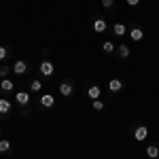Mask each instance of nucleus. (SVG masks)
Here are the masks:
<instances>
[{"instance_id": "1", "label": "nucleus", "mask_w": 159, "mask_h": 159, "mask_svg": "<svg viewBox=\"0 0 159 159\" xmlns=\"http://www.w3.org/2000/svg\"><path fill=\"white\" fill-rule=\"evenodd\" d=\"M38 70H40V74H43V76H51L55 68H53V64H51V61L45 60V61H40V64H38Z\"/></svg>"}, {"instance_id": "2", "label": "nucleus", "mask_w": 159, "mask_h": 159, "mask_svg": "<svg viewBox=\"0 0 159 159\" xmlns=\"http://www.w3.org/2000/svg\"><path fill=\"white\" fill-rule=\"evenodd\" d=\"M129 36H132V40L138 43V40H142V38H144V30H142L140 25H134V28L129 30Z\"/></svg>"}, {"instance_id": "3", "label": "nucleus", "mask_w": 159, "mask_h": 159, "mask_svg": "<svg viewBox=\"0 0 159 159\" xmlns=\"http://www.w3.org/2000/svg\"><path fill=\"white\" fill-rule=\"evenodd\" d=\"M55 104V96H51V93H45V96H40V106H45V108H51Z\"/></svg>"}, {"instance_id": "4", "label": "nucleus", "mask_w": 159, "mask_h": 159, "mask_svg": "<svg viewBox=\"0 0 159 159\" xmlns=\"http://www.w3.org/2000/svg\"><path fill=\"white\" fill-rule=\"evenodd\" d=\"M121 87H123V81H121V79H110V81H108V91H112V93L121 91Z\"/></svg>"}, {"instance_id": "5", "label": "nucleus", "mask_w": 159, "mask_h": 159, "mask_svg": "<svg viewBox=\"0 0 159 159\" xmlns=\"http://www.w3.org/2000/svg\"><path fill=\"white\" fill-rule=\"evenodd\" d=\"M147 136H148V129L144 127V125H140V127H136V132H134V138L136 140H147Z\"/></svg>"}, {"instance_id": "6", "label": "nucleus", "mask_w": 159, "mask_h": 159, "mask_svg": "<svg viewBox=\"0 0 159 159\" xmlns=\"http://www.w3.org/2000/svg\"><path fill=\"white\" fill-rule=\"evenodd\" d=\"M13 108V104L7 98H0V115H9Z\"/></svg>"}, {"instance_id": "7", "label": "nucleus", "mask_w": 159, "mask_h": 159, "mask_svg": "<svg viewBox=\"0 0 159 159\" xmlns=\"http://www.w3.org/2000/svg\"><path fill=\"white\" fill-rule=\"evenodd\" d=\"M13 70H15V74H25V70H28V64H25L24 60L15 61V64H13Z\"/></svg>"}, {"instance_id": "8", "label": "nucleus", "mask_w": 159, "mask_h": 159, "mask_svg": "<svg viewBox=\"0 0 159 159\" xmlns=\"http://www.w3.org/2000/svg\"><path fill=\"white\" fill-rule=\"evenodd\" d=\"M60 93H61V96H72V83L64 81V83L60 85Z\"/></svg>"}, {"instance_id": "9", "label": "nucleus", "mask_w": 159, "mask_h": 159, "mask_svg": "<svg viewBox=\"0 0 159 159\" xmlns=\"http://www.w3.org/2000/svg\"><path fill=\"white\" fill-rule=\"evenodd\" d=\"M100 93H102V89H100L98 85H91L89 89H87V96H89L91 100H98V98H100Z\"/></svg>"}, {"instance_id": "10", "label": "nucleus", "mask_w": 159, "mask_h": 159, "mask_svg": "<svg viewBox=\"0 0 159 159\" xmlns=\"http://www.w3.org/2000/svg\"><path fill=\"white\" fill-rule=\"evenodd\" d=\"M104 30H106V21H104V19H96V21H93V32L102 34Z\"/></svg>"}, {"instance_id": "11", "label": "nucleus", "mask_w": 159, "mask_h": 159, "mask_svg": "<svg viewBox=\"0 0 159 159\" xmlns=\"http://www.w3.org/2000/svg\"><path fill=\"white\" fill-rule=\"evenodd\" d=\"M15 100H17V102H19L21 106H25V104L30 102V93H25V91H19V93L15 96Z\"/></svg>"}, {"instance_id": "12", "label": "nucleus", "mask_w": 159, "mask_h": 159, "mask_svg": "<svg viewBox=\"0 0 159 159\" xmlns=\"http://www.w3.org/2000/svg\"><path fill=\"white\" fill-rule=\"evenodd\" d=\"M13 81H9V79H2V81H0V89H2V91H7V93H9V91H13Z\"/></svg>"}, {"instance_id": "13", "label": "nucleus", "mask_w": 159, "mask_h": 159, "mask_svg": "<svg viewBox=\"0 0 159 159\" xmlns=\"http://www.w3.org/2000/svg\"><path fill=\"white\" fill-rule=\"evenodd\" d=\"M147 155L151 159H157L159 157V147H157V144H151V147L147 148Z\"/></svg>"}, {"instance_id": "14", "label": "nucleus", "mask_w": 159, "mask_h": 159, "mask_svg": "<svg viewBox=\"0 0 159 159\" xmlns=\"http://www.w3.org/2000/svg\"><path fill=\"white\" fill-rule=\"evenodd\" d=\"M112 32H115L117 36H125V25L123 24H115L112 25Z\"/></svg>"}, {"instance_id": "15", "label": "nucleus", "mask_w": 159, "mask_h": 159, "mask_svg": "<svg viewBox=\"0 0 159 159\" xmlns=\"http://www.w3.org/2000/svg\"><path fill=\"white\" fill-rule=\"evenodd\" d=\"M117 49H119V55H121L123 60H125V57H129V47H127L125 43H123V45H119Z\"/></svg>"}, {"instance_id": "16", "label": "nucleus", "mask_w": 159, "mask_h": 159, "mask_svg": "<svg viewBox=\"0 0 159 159\" xmlns=\"http://www.w3.org/2000/svg\"><path fill=\"white\" fill-rule=\"evenodd\" d=\"M115 49H117V47H115V45H112L110 40H106V43L102 45V51H104V53H112V51H115Z\"/></svg>"}, {"instance_id": "17", "label": "nucleus", "mask_w": 159, "mask_h": 159, "mask_svg": "<svg viewBox=\"0 0 159 159\" xmlns=\"http://www.w3.org/2000/svg\"><path fill=\"white\" fill-rule=\"evenodd\" d=\"M11 151V142L9 140H0V153H9Z\"/></svg>"}, {"instance_id": "18", "label": "nucleus", "mask_w": 159, "mask_h": 159, "mask_svg": "<svg viewBox=\"0 0 159 159\" xmlns=\"http://www.w3.org/2000/svg\"><path fill=\"white\" fill-rule=\"evenodd\" d=\"M30 89H32V91H40V89H43V81H32V83H30Z\"/></svg>"}, {"instance_id": "19", "label": "nucleus", "mask_w": 159, "mask_h": 159, "mask_svg": "<svg viewBox=\"0 0 159 159\" xmlns=\"http://www.w3.org/2000/svg\"><path fill=\"white\" fill-rule=\"evenodd\" d=\"M9 70H11V66H9V64H2V66H0V76H2V79H7Z\"/></svg>"}, {"instance_id": "20", "label": "nucleus", "mask_w": 159, "mask_h": 159, "mask_svg": "<svg viewBox=\"0 0 159 159\" xmlns=\"http://www.w3.org/2000/svg\"><path fill=\"white\" fill-rule=\"evenodd\" d=\"M93 110H104V102H100V100H93Z\"/></svg>"}, {"instance_id": "21", "label": "nucleus", "mask_w": 159, "mask_h": 159, "mask_svg": "<svg viewBox=\"0 0 159 159\" xmlns=\"http://www.w3.org/2000/svg\"><path fill=\"white\" fill-rule=\"evenodd\" d=\"M7 55H9L7 47H0V61H2V60H7Z\"/></svg>"}, {"instance_id": "22", "label": "nucleus", "mask_w": 159, "mask_h": 159, "mask_svg": "<svg viewBox=\"0 0 159 159\" xmlns=\"http://www.w3.org/2000/svg\"><path fill=\"white\" fill-rule=\"evenodd\" d=\"M102 7H104V9H110V7H112V0H102Z\"/></svg>"}, {"instance_id": "23", "label": "nucleus", "mask_w": 159, "mask_h": 159, "mask_svg": "<svg viewBox=\"0 0 159 159\" xmlns=\"http://www.w3.org/2000/svg\"><path fill=\"white\" fill-rule=\"evenodd\" d=\"M125 2H127V4H129V7H136V4H138V2H140V0H125Z\"/></svg>"}]
</instances>
